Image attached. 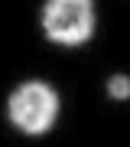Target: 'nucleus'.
Instances as JSON below:
<instances>
[{
    "instance_id": "2",
    "label": "nucleus",
    "mask_w": 130,
    "mask_h": 147,
    "mask_svg": "<svg viewBox=\"0 0 130 147\" xmlns=\"http://www.w3.org/2000/svg\"><path fill=\"white\" fill-rule=\"evenodd\" d=\"M42 30L59 46H78L94 33L91 0H49L42 10Z\"/></svg>"
},
{
    "instance_id": "1",
    "label": "nucleus",
    "mask_w": 130,
    "mask_h": 147,
    "mask_svg": "<svg viewBox=\"0 0 130 147\" xmlns=\"http://www.w3.org/2000/svg\"><path fill=\"white\" fill-rule=\"evenodd\" d=\"M7 115L20 131L26 134H42L55 124L59 115V95L49 88L46 82H26L20 85L10 101H7Z\"/></svg>"
},
{
    "instance_id": "3",
    "label": "nucleus",
    "mask_w": 130,
    "mask_h": 147,
    "mask_svg": "<svg viewBox=\"0 0 130 147\" xmlns=\"http://www.w3.org/2000/svg\"><path fill=\"white\" fill-rule=\"evenodd\" d=\"M107 95L111 98H130V79L127 75H114L107 82Z\"/></svg>"
}]
</instances>
